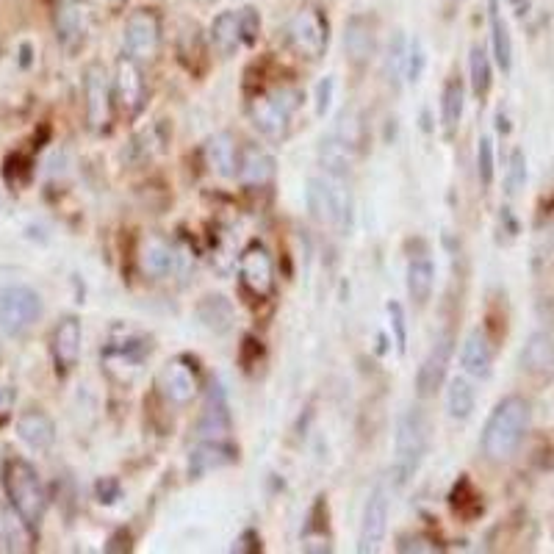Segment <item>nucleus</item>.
Instances as JSON below:
<instances>
[{"instance_id": "20e7f679", "label": "nucleus", "mask_w": 554, "mask_h": 554, "mask_svg": "<svg viewBox=\"0 0 554 554\" xmlns=\"http://www.w3.org/2000/svg\"><path fill=\"white\" fill-rule=\"evenodd\" d=\"M300 106L302 92L297 86H275L264 95H255L247 111H250V122L255 125V131L272 142H280V139H286L291 120L300 111Z\"/></svg>"}, {"instance_id": "f704fd0d", "label": "nucleus", "mask_w": 554, "mask_h": 554, "mask_svg": "<svg viewBox=\"0 0 554 554\" xmlns=\"http://www.w3.org/2000/svg\"><path fill=\"white\" fill-rule=\"evenodd\" d=\"M469 75H471V89H474V95L488 97L491 92V86H494V67H491V59H488V53L482 48H471L469 56Z\"/></svg>"}, {"instance_id": "b1692460", "label": "nucleus", "mask_w": 554, "mask_h": 554, "mask_svg": "<svg viewBox=\"0 0 554 554\" xmlns=\"http://www.w3.org/2000/svg\"><path fill=\"white\" fill-rule=\"evenodd\" d=\"M197 433H200V438H211V441H228L230 413L228 402H225V391L219 386L208 391L205 410L203 416H200V424H197Z\"/></svg>"}, {"instance_id": "cd10ccee", "label": "nucleus", "mask_w": 554, "mask_h": 554, "mask_svg": "<svg viewBox=\"0 0 554 554\" xmlns=\"http://www.w3.org/2000/svg\"><path fill=\"white\" fill-rule=\"evenodd\" d=\"M239 178L247 186H264L275 178V158L264 147H244L239 158Z\"/></svg>"}, {"instance_id": "473e14b6", "label": "nucleus", "mask_w": 554, "mask_h": 554, "mask_svg": "<svg viewBox=\"0 0 554 554\" xmlns=\"http://www.w3.org/2000/svg\"><path fill=\"white\" fill-rule=\"evenodd\" d=\"M178 56H181L183 67L192 75H203L208 70V48H205L203 37L197 31V25L186 28L178 42Z\"/></svg>"}, {"instance_id": "f03ea898", "label": "nucleus", "mask_w": 554, "mask_h": 554, "mask_svg": "<svg viewBox=\"0 0 554 554\" xmlns=\"http://www.w3.org/2000/svg\"><path fill=\"white\" fill-rule=\"evenodd\" d=\"M3 488L9 496V505L17 513L28 530H37L48 510V494L45 485L39 480L37 469L23 458L6 460L3 466Z\"/></svg>"}, {"instance_id": "7c9ffc66", "label": "nucleus", "mask_w": 554, "mask_h": 554, "mask_svg": "<svg viewBox=\"0 0 554 554\" xmlns=\"http://www.w3.org/2000/svg\"><path fill=\"white\" fill-rule=\"evenodd\" d=\"M435 289V264L430 258H413L408 264V294L416 305H427Z\"/></svg>"}, {"instance_id": "f3484780", "label": "nucleus", "mask_w": 554, "mask_h": 554, "mask_svg": "<svg viewBox=\"0 0 554 554\" xmlns=\"http://www.w3.org/2000/svg\"><path fill=\"white\" fill-rule=\"evenodd\" d=\"M81 344H84L81 322L75 316H64L59 325L53 327V336H50V355H53V366L61 377H67L78 366Z\"/></svg>"}, {"instance_id": "ddd939ff", "label": "nucleus", "mask_w": 554, "mask_h": 554, "mask_svg": "<svg viewBox=\"0 0 554 554\" xmlns=\"http://www.w3.org/2000/svg\"><path fill=\"white\" fill-rule=\"evenodd\" d=\"M388 516H391V499H388L386 488L377 485L372 494H369V499H366V507H363L358 552L366 554L380 549V543H383L388 530Z\"/></svg>"}, {"instance_id": "1a4fd4ad", "label": "nucleus", "mask_w": 554, "mask_h": 554, "mask_svg": "<svg viewBox=\"0 0 554 554\" xmlns=\"http://www.w3.org/2000/svg\"><path fill=\"white\" fill-rule=\"evenodd\" d=\"M161 48V20L153 9H139L125 20L122 50L133 61H153Z\"/></svg>"}, {"instance_id": "ea45409f", "label": "nucleus", "mask_w": 554, "mask_h": 554, "mask_svg": "<svg viewBox=\"0 0 554 554\" xmlns=\"http://www.w3.org/2000/svg\"><path fill=\"white\" fill-rule=\"evenodd\" d=\"M388 322L394 327V341H397L399 355L408 350V319H405V308L399 302H388Z\"/></svg>"}, {"instance_id": "2eb2a0df", "label": "nucleus", "mask_w": 554, "mask_h": 554, "mask_svg": "<svg viewBox=\"0 0 554 554\" xmlns=\"http://www.w3.org/2000/svg\"><path fill=\"white\" fill-rule=\"evenodd\" d=\"M92 23H95V9L89 0H67L56 14V37H59L61 48H81L86 34L92 31Z\"/></svg>"}, {"instance_id": "2f4dec72", "label": "nucleus", "mask_w": 554, "mask_h": 554, "mask_svg": "<svg viewBox=\"0 0 554 554\" xmlns=\"http://www.w3.org/2000/svg\"><path fill=\"white\" fill-rule=\"evenodd\" d=\"M463 109H466V86L460 78H449L441 95V122H444L446 133L458 131L460 120H463Z\"/></svg>"}, {"instance_id": "58836bf2", "label": "nucleus", "mask_w": 554, "mask_h": 554, "mask_svg": "<svg viewBox=\"0 0 554 554\" xmlns=\"http://www.w3.org/2000/svg\"><path fill=\"white\" fill-rule=\"evenodd\" d=\"M527 183V158L521 150H513L510 156V164H507V178H505V192L518 194Z\"/></svg>"}, {"instance_id": "7ed1b4c3", "label": "nucleus", "mask_w": 554, "mask_h": 554, "mask_svg": "<svg viewBox=\"0 0 554 554\" xmlns=\"http://www.w3.org/2000/svg\"><path fill=\"white\" fill-rule=\"evenodd\" d=\"M427 449H430V419L422 408H408L399 416L397 435H394L391 474L397 485L410 482V477L422 466Z\"/></svg>"}, {"instance_id": "5701e85b", "label": "nucleus", "mask_w": 554, "mask_h": 554, "mask_svg": "<svg viewBox=\"0 0 554 554\" xmlns=\"http://www.w3.org/2000/svg\"><path fill=\"white\" fill-rule=\"evenodd\" d=\"M150 355V341L145 336H133V333H125L122 338H111L109 344H106V350H103V361L109 369H139L145 358Z\"/></svg>"}, {"instance_id": "412c9836", "label": "nucleus", "mask_w": 554, "mask_h": 554, "mask_svg": "<svg viewBox=\"0 0 554 554\" xmlns=\"http://www.w3.org/2000/svg\"><path fill=\"white\" fill-rule=\"evenodd\" d=\"M344 48H347V56L355 67H363L369 64L374 56V48H377V34H374V23L363 14H352L347 20V28H344Z\"/></svg>"}, {"instance_id": "f8f14e48", "label": "nucleus", "mask_w": 554, "mask_h": 554, "mask_svg": "<svg viewBox=\"0 0 554 554\" xmlns=\"http://www.w3.org/2000/svg\"><path fill=\"white\" fill-rule=\"evenodd\" d=\"M156 388L169 405H189L200 391V374L192 358H172L161 366L156 377Z\"/></svg>"}, {"instance_id": "39448f33", "label": "nucleus", "mask_w": 554, "mask_h": 554, "mask_svg": "<svg viewBox=\"0 0 554 554\" xmlns=\"http://www.w3.org/2000/svg\"><path fill=\"white\" fill-rule=\"evenodd\" d=\"M305 203L319 225L338 230H347L352 225V194L347 178H336L327 172L311 178L305 189Z\"/></svg>"}, {"instance_id": "72a5a7b5", "label": "nucleus", "mask_w": 554, "mask_h": 554, "mask_svg": "<svg viewBox=\"0 0 554 554\" xmlns=\"http://www.w3.org/2000/svg\"><path fill=\"white\" fill-rule=\"evenodd\" d=\"M474 405H477V391L471 386L466 377H455L449 388H446V413L452 416V419H469L471 413H474Z\"/></svg>"}, {"instance_id": "4be33fe9", "label": "nucleus", "mask_w": 554, "mask_h": 554, "mask_svg": "<svg viewBox=\"0 0 554 554\" xmlns=\"http://www.w3.org/2000/svg\"><path fill=\"white\" fill-rule=\"evenodd\" d=\"M203 156L208 169H211L214 175H219V178H236V175H239L241 150L230 133H214V136L205 142Z\"/></svg>"}, {"instance_id": "dca6fc26", "label": "nucleus", "mask_w": 554, "mask_h": 554, "mask_svg": "<svg viewBox=\"0 0 554 554\" xmlns=\"http://www.w3.org/2000/svg\"><path fill=\"white\" fill-rule=\"evenodd\" d=\"M114 103L120 106V111L125 117H136L139 111L145 109V75L139 70V61L133 59H120L117 64V75H114Z\"/></svg>"}, {"instance_id": "a211bd4d", "label": "nucleus", "mask_w": 554, "mask_h": 554, "mask_svg": "<svg viewBox=\"0 0 554 554\" xmlns=\"http://www.w3.org/2000/svg\"><path fill=\"white\" fill-rule=\"evenodd\" d=\"M355 150H358V136H352L344 125L336 128L322 139L319 145V161L325 167L327 175H336V178H347L350 169L355 167Z\"/></svg>"}, {"instance_id": "aec40b11", "label": "nucleus", "mask_w": 554, "mask_h": 554, "mask_svg": "<svg viewBox=\"0 0 554 554\" xmlns=\"http://www.w3.org/2000/svg\"><path fill=\"white\" fill-rule=\"evenodd\" d=\"M236 460V449L230 446V441H211V438H200V444L194 446L189 455V477L203 480L205 474L211 471L225 469Z\"/></svg>"}, {"instance_id": "4468645a", "label": "nucleus", "mask_w": 554, "mask_h": 554, "mask_svg": "<svg viewBox=\"0 0 554 554\" xmlns=\"http://www.w3.org/2000/svg\"><path fill=\"white\" fill-rule=\"evenodd\" d=\"M452 350H455V338L449 330L438 333L433 341V347L427 352V358L419 366L416 372V391L419 397H433L435 391L441 388L446 377V369H449V361H452Z\"/></svg>"}, {"instance_id": "393cba45", "label": "nucleus", "mask_w": 554, "mask_h": 554, "mask_svg": "<svg viewBox=\"0 0 554 554\" xmlns=\"http://www.w3.org/2000/svg\"><path fill=\"white\" fill-rule=\"evenodd\" d=\"M521 369L532 377H554V336L538 330L521 350Z\"/></svg>"}, {"instance_id": "bb28decb", "label": "nucleus", "mask_w": 554, "mask_h": 554, "mask_svg": "<svg viewBox=\"0 0 554 554\" xmlns=\"http://www.w3.org/2000/svg\"><path fill=\"white\" fill-rule=\"evenodd\" d=\"M460 363L463 369L471 377L477 380H485L491 374V366H494V350H491V341L482 330H471L466 341H463V350H460Z\"/></svg>"}, {"instance_id": "f257e3e1", "label": "nucleus", "mask_w": 554, "mask_h": 554, "mask_svg": "<svg viewBox=\"0 0 554 554\" xmlns=\"http://www.w3.org/2000/svg\"><path fill=\"white\" fill-rule=\"evenodd\" d=\"M530 402L524 397H505L491 413V419L485 422L482 430V452L485 458L494 463H505L518 452L521 441L527 438L530 430Z\"/></svg>"}, {"instance_id": "c756f323", "label": "nucleus", "mask_w": 554, "mask_h": 554, "mask_svg": "<svg viewBox=\"0 0 554 554\" xmlns=\"http://www.w3.org/2000/svg\"><path fill=\"white\" fill-rule=\"evenodd\" d=\"M197 319L208 327L211 333H228L233 325V305L222 294H208L197 305Z\"/></svg>"}, {"instance_id": "9b49d317", "label": "nucleus", "mask_w": 554, "mask_h": 554, "mask_svg": "<svg viewBox=\"0 0 554 554\" xmlns=\"http://www.w3.org/2000/svg\"><path fill=\"white\" fill-rule=\"evenodd\" d=\"M239 280L244 289L253 294L255 300H269L277 289L275 261L264 244L253 241L244 253L239 255Z\"/></svg>"}, {"instance_id": "a878e982", "label": "nucleus", "mask_w": 554, "mask_h": 554, "mask_svg": "<svg viewBox=\"0 0 554 554\" xmlns=\"http://www.w3.org/2000/svg\"><path fill=\"white\" fill-rule=\"evenodd\" d=\"M17 435L34 452H48L56 441V424L42 410H25L23 416L17 419Z\"/></svg>"}, {"instance_id": "9d476101", "label": "nucleus", "mask_w": 554, "mask_h": 554, "mask_svg": "<svg viewBox=\"0 0 554 554\" xmlns=\"http://www.w3.org/2000/svg\"><path fill=\"white\" fill-rule=\"evenodd\" d=\"M86 122L95 133L109 131L114 117V86L103 64H89L84 73Z\"/></svg>"}, {"instance_id": "0eeeda50", "label": "nucleus", "mask_w": 554, "mask_h": 554, "mask_svg": "<svg viewBox=\"0 0 554 554\" xmlns=\"http://www.w3.org/2000/svg\"><path fill=\"white\" fill-rule=\"evenodd\" d=\"M261 31V14L253 6L239 12H222L211 23V45L219 56H233L244 45H253Z\"/></svg>"}, {"instance_id": "4c0bfd02", "label": "nucleus", "mask_w": 554, "mask_h": 554, "mask_svg": "<svg viewBox=\"0 0 554 554\" xmlns=\"http://www.w3.org/2000/svg\"><path fill=\"white\" fill-rule=\"evenodd\" d=\"M424 67H427V53H424L422 39L413 37L408 42V59H405V81L416 84L422 78Z\"/></svg>"}, {"instance_id": "c85d7f7f", "label": "nucleus", "mask_w": 554, "mask_h": 554, "mask_svg": "<svg viewBox=\"0 0 554 554\" xmlns=\"http://www.w3.org/2000/svg\"><path fill=\"white\" fill-rule=\"evenodd\" d=\"M491 45H494V59L496 67L502 73H510L513 67V39H510V25L502 17V9H499V0H491Z\"/></svg>"}, {"instance_id": "423d86ee", "label": "nucleus", "mask_w": 554, "mask_h": 554, "mask_svg": "<svg viewBox=\"0 0 554 554\" xmlns=\"http://www.w3.org/2000/svg\"><path fill=\"white\" fill-rule=\"evenodd\" d=\"M283 39L300 59L319 61L327 53V42H330L327 14L316 6H302L291 14V20L283 28Z\"/></svg>"}, {"instance_id": "e433bc0d", "label": "nucleus", "mask_w": 554, "mask_h": 554, "mask_svg": "<svg viewBox=\"0 0 554 554\" xmlns=\"http://www.w3.org/2000/svg\"><path fill=\"white\" fill-rule=\"evenodd\" d=\"M496 172V158H494V142L491 136H482L480 145H477V175H480V183L488 189L494 183Z\"/></svg>"}, {"instance_id": "6e6552de", "label": "nucleus", "mask_w": 554, "mask_h": 554, "mask_svg": "<svg viewBox=\"0 0 554 554\" xmlns=\"http://www.w3.org/2000/svg\"><path fill=\"white\" fill-rule=\"evenodd\" d=\"M42 316V297L28 286H9L0 291V333L23 336Z\"/></svg>"}, {"instance_id": "c9c22d12", "label": "nucleus", "mask_w": 554, "mask_h": 554, "mask_svg": "<svg viewBox=\"0 0 554 554\" xmlns=\"http://www.w3.org/2000/svg\"><path fill=\"white\" fill-rule=\"evenodd\" d=\"M405 59H408V39L402 31H397L386 50V78L391 86H399L405 78Z\"/></svg>"}, {"instance_id": "79ce46f5", "label": "nucleus", "mask_w": 554, "mask_h": 554, "mask_svg": "<svg viewBox=\"0 0 554 554\" xmlns=\"http://www.w3.org/2000/svg\"><path fill=\"white\" fill-rule=\"evenodd\" d=\"M14 399H17L14 388L6 386V383H0V427L9 422V416H12V410H14Z\"/></svg>"}, {"instance_id": "a19ab883", "label": "nucleus", "mask_w": 554, "mask_h": 554, "mask_svg": "<svg viewBox=\"0 0 554 554\" xmlns=\"http://www.w3.org/2000/svg\"><path fill=\"white\" fill-rule=\"evenodd\" d=\"M333 89H336V81L333 78H325L319 89H316V114L322 117L327 109H330V100H333Z\"/></svg>"}, {"instance_id": "6ab92c4d", "label": "nucleus", "mask_w": 554, "mask_h": 554, "mask_svg": "<svg viewBox=\"0 0 554 554\" xmlns=\"http://www.w3.org/2000/svg\"><path fill=\"white\" fill-rule=\"evenodd\" d=\"M136 258H139V269L147 277H153V280H164V277L175 275L178 261H181L178 250L167 239H161V236H145L142 244H139V255Z\"/></svg>"}]
</instances>
